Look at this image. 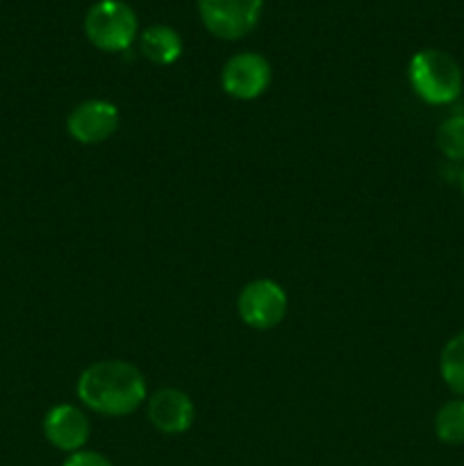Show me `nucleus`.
<instances>
[{
  "label": "nucleus",
  "mask_w": 464,
  "mask_h": 466,
  "mask_svg": "<svg viewBox=\"0 0 464 466\" xmlns=\"http://www.w3.org/2000/svg\"><path fill=\"white\" fill-rule=\"evenodd\" d=\"M77 399L103 417H127L146 400V378L126 360H103L86 367L77 378Z\"/></svg>",
  "instance_id": "nucleus-1"
},
{
  "label": "nucleus",
  "mask_w": 464,
  "mask_h": 466,
  "mask_svg": "<svg viewBox=\"0 0 464 466\" xmlns=\"http://www.w3.org/2000/svg\"><path fill=\"white\" fill-rule=\"evenodd\" d=\"M408 80L414 94L428 105H450L464 86L462 68L453 55L439 48L419 50L408 66Z\"/></svg>",
  "instance_id": "nucleus-2"
},
{
  "label": "nucleus",
  "mask_w": 464,
  "mask_h": 466,
  "mask_svg": "<svg viewBox=\"0 0 464 466\" xmlns=\"http://www.w3.org/2000/svg\"><path fill=\"white\" fill-rule=\"evenodd\" d=\"M85 35L103 53H126L139 36V18L123 0H98L85 16Z\"/></svg>",
  "instance_id": "nucleus-3"
},
{
  "label": "nucleus",
  "mask_w": 464,
  "mask_h": 466,
  "mask_svg": "<svg viewBox=\"0 0 464 466\" xmlns=\"http://www.w3.org/2000/svg\"><path fill=\"white\" fill-rule=\"evenodd\" d=\"M264 0H198V14L209 35L223 41L244 39L257 27Z\"/></svg>",
  "instance_id": "nucleus-4"
},
{
  "label": "nucleus",
  "mask_w": 464,
  "mask_h": 466,
  "mask_svg": "<svg viewBox=\"0 0 464 466\" xmlns=\"http://www.w3.org/2000/svg\"><path fill=\"white\" fill-rule=\"evenodd\" d=\"M237 312L246 326L255 330H271L287 317V291L268 278H257L241 287L237 296Z\"/></svg>",
  "instance_id": "nucleus-5"
},
{
  "label": "nucleus",
  "mask_w": 464,
  "mask_h": 466,
  "mask_svg": "<svg viewBox=\"0 0 464 466\" xmlns=\"http://www.w3.org/2000/svg\"><path fill=\"white\" fill-rule=\"evenodd\" d=\"M271 85V64L259 53H237L223 64L221 86L237 100H255Z\"/></svg>",
  "instance_id": "nucleus-6"
},
{
  "label": "nucleus",
  "mask_w": 464,
  "mask_h": 466,
  "mask_svg": "<svg viewBox=\"0 0 464 466\" xmlns=\"http://www.w3.org/2000/svg\"><path fill=\"white\" fill-rule=\"evenodd\" d=\"M118 123H121V114L112 100L91 98L71 109L66 118V130L77 144L98 146L118 130Z\"/></svg>",
  "instance_id": "nucleus-7"
},
{
  "label": "nucleus",
  "mask_w": 464,
  "mask_h": 466,
  "mask_svg": "<svg viewBox=\"0 0 464 466\" xmlns=\"http://www.w3.org/2000/svg\"><path fill=\"white\" fill-rule=\"evenodd\" d=\"M91 423L80 408L71 403L55 405L44 417V437L50 446L64 453H77L89 441Z\"/></svg>",
  "instance_id": "nucleus-8"
},
{
  "label": "nucleus",
  "mask_w": 464,
  "mask_h": 466,
  "mask_svg": "<svg viewBox=\"0 0 464 466\" xmlns=\"http://www.w3.org/2000/svg\"><path fill=\"white\" fill-rule=\"evenodd\" d=\"M148 419L162 435H185L194 426V400L182 390L164 387L148 399Z\"/></svg>",
  "instance_id": "nucleus-9"
},
{
  "label": "nucleus",
  "mask_w": 464,
  "mask_h": 466,
  "mask_svg": "<svg viewBox=\"0 0 464 466\" xmlns=\"http://www.w3.org/2000/svg\"><path fill=\"white\" fill-rule=\"evenodd\" d=\"M139 48L148 62L157 64V66H168L180 59L182 36L171 25L155 23L139 35Z\"/></svg>",
  "instance_id": "nucleus-10"
},
{
  "label": "nucleus",
  "mask_w": 464,
  "mask_h": 466,
  "mask_svg": "<svg viewBox=\"0 0 464 466\" xmlns=\"http://www.w3.org/2000/svg\"><path fill=\"white\" fill-rule=\"evenodd\" d=\"M439 373L444 385L458 399H464V330L450 337L439 355Z\"/></svg>",
  "instance_id": "nucleus-11"
},
{
  "label": "nucleus",
  "mask_w": 464,
  "mask_h": 466,
  "mask_svg": "<svg viewBox=\"0 0 464 466\" xmlns=\"http://www.w3.org/2000/svg\"><path fill=\"white\" fill-rule=\"evenodd\" d=\"M435 435L441 444L459 446L464 444V399H450L437 410Z\"/></svg>",
  "instance_id": "nucleus-12"
},
{
  "label": "nucleus",
  "mask_w": 464,
  "mask_h": 466,
  "mask_svg": "<svg viewBox=\"0 0 464 466\" xmlns=\"http://www.w3.org/2000/svg\"><path fill=\"white\" fill-rule=\"evenodd\" d=\"M437 148L450 162H464V116H449L439 123Z\"/></svg>",
  "instance_id": "nucleus-13"
},
{
  "label": "nucleus",
  "mask_w": 464,
  "mask_h": 466,
  "mask_svg": "<svg viewBox=\"0 0 464 466\" xmlns=\"http://www.w3.org/2000/svg\"><path fill=\"white\" fill-rule=\"evenodd\" d=\"M62 466H114L109 462V458H105L98 451H77V453H71L66 460H64Z\"/></svg>",
  "instance_id": "nucleus-14"
},
{
  "label": "nucleus",
  "mask_w": 464,
  "mask_h": 466,
  "mask_svg": "<svg viewBox=\"0 0 464 466\" xmlns=\"http://www.w3.org/2000/svg\"><path fill=\"white\" fill-rule=\"evenodd\" d=\"M459 191H462V198H464V167L459 171Z\"/></svg>",
  "instance_id": "nucleus-15"
}]
</instances>
